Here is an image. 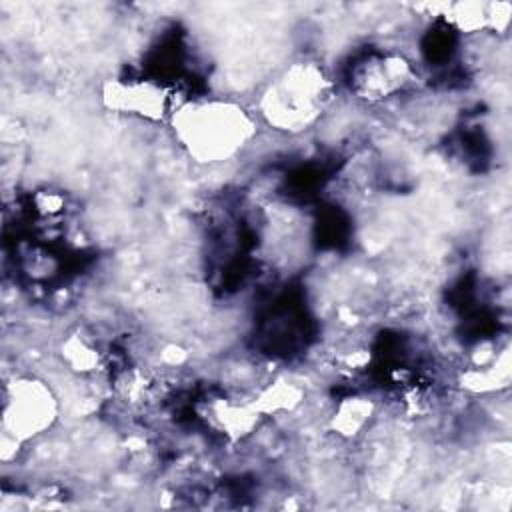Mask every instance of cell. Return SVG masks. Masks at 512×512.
I'll list each match as a JSON object with an SVG mask.
<instances>
[{"label": "cell", "mask_w": 512, "mask_h": 512, "mask_svg": "<svg viewBox=\"0 0 512 512\" xmlns=\"http://www.w3.org/2000/svg\"><path fill=\"white\" fill-rule=\"evenodd\" d=\"M60 400L52 386L34 374H14L2 386V442L18 448L54 428Z\"/></svg>", "instance_id": "cell-3"}, {"label": "cell", "mask_w": 512, "mask_h": 512, "mask_svg": "<svg viewBox=\"0 0 512 512\" xmlns=\"http://www.w3.org/2000/svg\"><path fill=\"white\" fill-rule=\"evenodd\" d=\"M100 98L110 112L148 122L170 120L176 108L168 88L152 78H110L102 84Z\"/></svg>", "instance_id": "cell-5"}, {"label": "cell", "mask_w": 512, "mask_h": 512, "mask_svg": "<svg viewBox=\"0 0 512 512\" xmlns=\"http://www.w3.org/2000/svg\"><path fill=\"white\" fill-rule=\"evenodd\" d=\"M62 362L78 374H92L102 366V350L92 334L84 330L70 332L60 344Z\"/></svg>", "instance_id": "cell-9"}, {"label": "cell", "mask_w": 512, "mask_h": 512, "mask_svg": "<svg viewBox=\"0 0 512 512\" xmlns=\"http://www.w3.org/2000/svg\"><path fill=\"white\" fill-rule=\"evenodd\" d=\"M414 78V68L404 54L370 50L352 64L348 84L356 98L368 104H380L404 94Z\"/></svg>", "instance_id": "cell-4"}, {"label": "cell", "mask_w": 512, "mask_h": 512, "mask_svg": "<svg viewBox=\"0 0 512 512\" xmlns=\"http://www.w3.org/2000/svg\"><path fill=\"white\" fill-rule=\"evenodd\" d=\"M206 416L210 426L232 442L250 438L266 420L250 396H216L206 402Z\"/></svg>", "instance_id": "cell-6"}, {"label": "cell", "mask_w": 512, "mask_h": 512, "mask_svg": "<svg viewBox=\"0 0 512 512\" xmlns=\"http://www.w3.org/2000/svg\"><path fill=\"white\" fill-rule=\"evenodd\" d=\"M376 418V402L370 396L354 394L342 398L332 414H330V428L336 436L354 440L362 436Z\"/></svg>", "instance_id": "cell-7"}, {"label": "cell", "mask_w": 512, "mask_h": 512, "mask_svg": "<svg viewBox=\"0 0 512 512\" xmlns=\"http://www.w3.org/2000/svg\"><path fill=\"white\" fill-rule=\"evenodd\" d=\"M334 80L314 60H294L276 72L258 96L262 122L284 134H300L320 122L334 100Z\"/></svg>", "instance_id": "cell-2"}, {"label": "cell", "mask_w": 512, "mask_h": 512, "mask_svg": "<svg viewBox=\"0 0 512 512\" xmlns=\"http://www.w3.org/2000/svg\"><path fill=\"white\" fill-rule=\"evenodd\" d=\"M304 388L298 382H292L288 378H272L270 382L258 386L250 398L258 406V410L264 414V418L274 416H288L296 412L304 402Z\"/></svg>", "instance_id": "cell-8"}, {"label": "cell", "mask_w": 512, "mask_h": 512, "mask_svg": "<svg viewBox=\"0 0 512 512\" xmlns=\"http://www.w3.org/2000/svg\"><path fill=\"white\" fill-rule=\"evenodd\" d=\"M176 142L200 164L236 158L256 134V118L230 98H196L174 108L168 120Z\"/></svg>", "instance_id": "cell-1"}]
</instances>
